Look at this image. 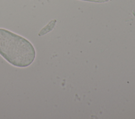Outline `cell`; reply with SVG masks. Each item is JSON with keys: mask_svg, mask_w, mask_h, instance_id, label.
I'll return each mask as SVG.
<instances>
[{"mask_svg": "<svg viewBox=\"0 0 135 119\" xmlns=\"http://www.w3.org/2000/svg\"><path fill=\"white\" fill-rule=\"evenodd\" d=\"M0 55L12 65L25 68L34 61L36 52L34 46L27 39L0 28Z\"/></svg>", "mask_w": 135, "mask_h": 119, "instance_id": "obj_1", "label": "cell"}, {"mask_svg": "<svg viewBox=\"0 0 135 119\" xmlns=\"http://www.w3.org/2000/svg\"><path fill=\"white\" fill-rule=\"evenodd\" d=\"M84 1H92V2H104L109 0H84Z\"/></svg>", "mask_w": 135, "mask_h": 119, "instance_id": "obj_2", "label": "cell"}]
</instances>
